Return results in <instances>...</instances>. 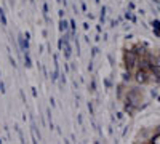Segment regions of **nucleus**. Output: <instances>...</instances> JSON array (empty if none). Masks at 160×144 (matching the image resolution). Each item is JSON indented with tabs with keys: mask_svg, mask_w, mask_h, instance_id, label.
I'll use <instances>...</instances> for the list:
<instances>
[{
	"mask_svg": "<svg viewBox=\"0 0 160 144\" xmlns=\"http://www.w3.org/2000/svg\"><path fill=\"white\" fill-rule=\"evenodd\" d=\"M123 62H125L127 71L128 72H133V71L136 69V66H138V55L131 48L130 50H125V53H123Z\"/></svg>",
	"mask_w": 160,
	"mask_h": 144,
	"instance_id": "1",
	"label": "nucleus"
},
{
	"mask_svg": "<svg viewBox=\"0 0 160 144\" xmlns=\"http://www.w3.org/2000/svg\"><path fill=\"white\" fill-rule=\"evenodd\" d=\"M133 77H135V80H136L139 85L149 83V69L136 67V71H135V74H133Z\"/></svg>",
	"mask_w": 160,
	"mask_h": 144,
	"instance_id": "2",
	"label": "nucleus"
}]
</instances>
